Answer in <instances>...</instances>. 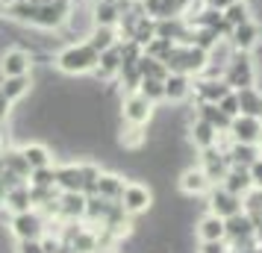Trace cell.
Listing matches in <instances>:
<instances>
[{"label": "cell", "mask_w": 262, "mask_h": 253, "mask_svg": "<svg viewBox=\"0 0 262 253\" xmlns=\"http://www.w3.org/2000/svg\"><path fill=\"white\" fill-rule=\"evenodd\" d=\"M118 203L130 218L144 215V212H150V206H154V192H150L147 186H142V182H127L124 192H121V197H118Z\"/></svg>", "instance_id": "277c9868"}, {"label": "cell", "mask_w": 262, "mask_h": 253, "mask_svg": "<svg viewBox=\"0 0 262 253\" xmlns=\"http://www.w3.org/2000/svg\"><path fill=\"white\" fill-rule=\"evenodd\" d=\"M177 186H180V192L189 194V197H206V192L212 189V180L203 174L201 165H191V168H186L180 174Z\"/></svg>", "instance_id": "9c48e42d"}, {"label": "cell", "mask_w": 262, "mask_h": 253, "mask_svg": "<svg viewBox=\"0 0 262 253\" xmlns=\"http://www.w3.org/2000/svg\"><path fill=\"white\" fill-rule=\"evenodd\" d=\"M230 139L233 142H242V145H259L262 139V118L256 115H236L230 121Z\"/></svg>", "instance_id": "52a82bcc"}, {"label": "cell", "mask_w": 262, "mask_h": 253, "mask_svg": "<svg viewBox=\"0 0 262 253\" xmlns=\"http://www.w3.org/2000/svg\"><path fill=\"white\" fill-rule=\"evenodd\" d=\"M194 236H198V241H218V239H224V218L212 215V212L201 215V218H198V224H194Z\"/></svg>", "instance_id": "5bb4252c"}, {"label": "cell", "mask_w": 262, "mask_h": 253, "mask_svg": "<svg viewBox=\"0 0 262 253\" xmlns=\"http://www.w3.org/2000/svg\"><path fill=\"white\" fill-rule=\"evenodd\" d=\"M248 174H250V182H253V189H262V156L253 159L248 165Z\"/></svg>", "instance_id": "74e56055"}, {"label": "cell", "mask_w": 262, "mask_h": 253, "mask_svg": "<svg viewBox=\"0 0 262 253\" xmlns=\"http://www.w3.org/2000/svg\"><path fill=\"white\" fill-rule=\"evenodd\" d=\"M124 177H118V174H97V182H95V194L97 197H103V200H118L121 192H124Z\"/></svg>", "instance_id": "ac0fdd59"}, {"label": "cell", "mask_w": 262, "mask_h": 253, "mask_svg": "<svg viewBox=\"0 0 262 253\" xmlns=\"http://www.w3.org/2000/svg\"><path fill=\"white\" fill-rule=\"evenodd\" d=\"M30 53L27 50H6L0 56V74L3 77H21V74L30 71Z\"/></svg>", "instance_id": "4fadbf2b"}, {"label": "cell", "mask_w": 262, "mask_h": 253, "mask_svg": "<svg viewBox=\"0 0 262 253\" xmlns=\"http://www.w3.org/2000/svg\"><path fill=\"white\" fill-rule=\"evenodd\" d=\"M154 109L156 103H150L142 91H130L121 100V118H124V124H144L147 127V121L154 118Z\"/></svg>", "instance_id": "5b68a950"}, {"label": "cell", "mask_w": 262, "mask_h": 253, "mask_svg": "<svg viewBox=\"0 0 262 253\" xmlns=\"http://www.w3.org/2000/svg\"><path fill=\"white\" fill-rule=\"evenodd\" d=\"M189 142L194 145V150H206V147H215L218 142V130H215L212 124H206L203 118H191L189 124Z\"/></svg>", "instance_id": "7c38bea8"}, {"label": "cell", "mask_w": 262, "mask_h": 253, "mask_svg": "<svg viewBox=\"0 0 262 253\" xmlns=\"http://www.w3.org/2000/svg\"><path fill=\"white\" fill-rule=\"evenodd\" d=\"M30 186H45V189H56V168L48 165V168H36L30 171Z\"/></svg>", "instance_id": "836d02e7"}, {"label": "cell", "mask_w": 262, "mask_h": 253, "mask_svg": "<svg viewBox=\"0 0 262 253\" xmlns=\"http://www.w3.org/2000/svg\"><path fill=\"white\" fill-rule=\"evenodd\" d=\"M0 91H3V97H6L9 103H15L18 97H24L27 91H30V80H27V74H21V77H3Z\"/></svg>", "instance_id": "4316f807"}, {"label": "cell", "mask_w": 262, "mask_h": 253, "mask_svg": "<svg viewBox=\"0 0 262 253\" xmlns=\"http://www.w3.org/2000/svg\"><path fill=\"white\" fill-rule=\"evenodd\" d=\"M3 203H6V212H27L33 209V200H30V182H18L15 189L3 194Z\"/></svg>", "instance_id": "d6986e66"}, {"label": "cell", "mask_w": 262, "mask_h": 253, "mask_svg": "<svg viewBox=\"0 0 262 253\" xmlns=\"http://www.w3.org/2000/svg\"><path fill=\"white\" fill-rule=\"evenodd\" d=\"M191 91L198 97V103H218L227 91H233L230 85L218 77V80H209V77H198V80H191Z\"/></svg>", "instance_id": "8fae6325"}, {"label": "cell", "mask_w": 262, "mask_h": 253, "mask_svg": "<svg viewBox=\"0 0 262 253\" xmlns=\"http://www.w3.org/2000/svg\"><path fill=\"white\" fill-rule=\"evenodd\" d=\"M65 0H56V3H41L36 6V15H33V24L38 27H59L65 21Z\"/></svg>", "instance_id": "2e32d148"}, {"label": "cell", "mask_w": 262, "mask_h": 253, "mask_svg": "<svg viewBox=\"0 0 262 253\" xmlns=\"http://www.w3.org/2000/svg\"><path fill=\"white\" fill-rule=\"evenodd\" d=\"M198 253H233V250H230L227 239H218V241H201Z\"/></svg>", "instance_id": "8d00e7d4"}, {"label": "cell", "mask_w": 262, "mask_h": 253, "mask_svg": "<svg viewBox=\"0 0 262 253\" xmlns=\"http://www.w3.org/2000/svg\"><path fill=\"white\" fill-rule=\"evenodd\" d=\"M221 18H224L230 27H238V24H245V21H250V18H253V12H250V3H248V0H233L224 12H221Z\"/></svg>", "instance_id": "f1b7e54d"}, {"label": "cell", "mask_w": 262, "mask_h": 253, "mask_svg": "<svg viewBox=\"0 0 262 253\" xmlns=\"http://www.w3.org/2000/svg\"><path fill=\"white\" fill-rule=\"evenodd\" d=\"M121 48L118 44H112V48H106V50H100V62H97V68H95V74L100 77V80H109V77H115V74L121 71Z\"/></svg>", "instance_id": "44dd1931"}, {"label": "cell", "mask_w": 262, "mask_h": 253, "mask_svg": "<svg viewBox=\"0 0 262 253\" xmlns=\"http://www.w3.org/2000/svg\"><path fill=\"white\" fill-rule=\"evenodd\" d=\"M162 85H165V100L171 103H183L191 97V77L186 74H168Z\"/></svg>", "instance_id": "9a60e30c"}, {"label": "cell", "mask_w": 262, "mask_h": 253, "mask_svg": "<svg viewBox=\"0 0 262 253\" xmlns=\"http://www.w3.org/2000/svg\"><path fill=\"white\" fill-rule=\"evenodd\" d=\"M33 3H36V6H41V3H56V0H33Z\"/></svg>", "instance_id": "7bdbcfd3"}, {"label": "cell", "mask_w": 262, "mask_h": 253, "mask_svg": "<svg viewBox=\"0 0 262 253\" xmlns=\"http://www.w3.org/2000/svg\"><path fill=\"white\" fill-rule=\"evenodd\" d=\"M262 38V24L256 21V18H250V21H245V24L233 27V33H230V44H233V50L236 53H250V50L259 44Z\"/></svg>", "instance_id": "ba28073f"}, {"label": "cell", "mask_w": 262, "mask_h": 253, "mask_svg": "<svg viewBox=\"0 0 262 253\" xmlns=\"http://www.w3.org/2000/svg\"><path fill=\"white\" fill-rule=\"evenodd\" d=\"M9 12L15 18H21V21H33V15H36V3L33 0H15L12 6H9Z\"/></svg>", "instance_id": "e575fe53"}, {"label": "cell", "mask_w": 262, "mask_h": 253, "mask_svg": "<svg viewBox=\"0 0 262 253\" xmlns=\"http://www.w3.org/2000/svg\"><path fill=\"white\" fill-rule=\"evenodd\" d=\"M48 229V218L41 215L38 209H27V212H15L9 218V233H12L18 241L24 239H41Z\"/></svg>", "instance_id": "3957f363"}, {"label": "cell", "mask_w": 262, "mask_h": 253, "mask_svg": "<svg viewBox=\"0 0 262 253\" xmlns=\"http://www.w3.org/2000/svg\"><path fill=\"white\" fill-rule=\"evenodd\" d=\"M0 12H3V3H0Z\"/></svg>", "instance_id": "ee69618b"}, {"label": "cell", "mask_w": 262, "mask_h": 253, "mask_svg": "<svg viewBox=\"0 0 262 253\" xmlns=\"http://www.w3.org/2000/svg\"><path fill=\"white\" fill-rule=\"evenodd\" d=\"M15 253H45L41 239H24V241H18V250H15Z\"/></svg>", "instance_id": "f35d334b"}, {"label": "cell", "mask_w": 262, "mask_h": 253, "mask_svg": "<svg viewBox=\"0 0 262 253\" xmlns=\"http://www.w3.org/2000/svg\"><path fill=\"white\" fill-rule=\"evenodd\" d=\"M230 165L236 168H248L253 159H259V145H242V142H233V147L224 153Z\"/></svg>", "instance_id": "603a6c76"}, {"label": "cell", "mask_w": 262, "mask_h": 253, "mask_svg": "<svg viewBox=\"0 0 262 253\" xmlns=\"http://www.w3.org/2000/svg\"><path fill=\"white\" fill-rule=\"evenodd\" d=\"M136 68L142 71V77H150V80H162V83H165V77H168L165 62L144 56V50H142V56H139V62H136Z\"/></svg>", "instance_id": "f546056e"}, {"label": "cell", "mask_w": 262, "mask_h": 253, "mask_svg": "<svg viewBox=\"0 0 262 253\" xmlns=\"http://www.w3.org/2000/svg\"><path fill=\"white\" fill-rule=\"evenodd\" d=\"M21 156L27 159L30 171H36V168H48V165H53V153H50V147H48V145H38V142H30V145L21 147Z\"/></svg>", "instance_id": "ffe728a7"}, {"label": "cell", "mask_w": 262, "mask_h": 253, "mask_svg": "<svg viewBox=\"0 0 262 253\" xmlns=\"http://www.w3.org/2000/svg\"><path fill=\"white\" fill-rule=\"evenodd\" d=\"M56 218H62V221H83L85 218V194L83 192H59V197H56Z\"/></svg>", "instance_id": "30bf717a"}, {"label": "cell", "mask_w": 262, "mask_h": 253, "mask_svg": "<svg viewBox=\"0 0 262 253\" xmlns=\"http://www.w3.org/2000/svg\"><path fill=\"white\" fill-rule=\"evenodd\" d=\"M206 212H212L218 218L236 215V212H242V197L233 192H227L224 186H212L206 192Z\"/></svg>", "instance_id": "8992f818"}, {"label": "cell", "mask_w": 262, "mask_h": 253, "mask_svg": "<svg viewBox=\"0 0 262 253\" xmlns=\"http://www.w3.org/2000/svg\"><path fill=\"white\" fill-rule=\"evenodd\" d=\"M221 80H224V83L233 88V91L256 85V68H253L250 53H233V59L227 62V68H224V74H221Z\"/></svg>", "instance_id": "7a4b0ae2"}, {"label": "cell", "mask_w": 262, "mask_h": 253, "mask_svg": "<svg viewBox=\"0 0 262 253\" xmlns=\"http://www.w3.org/2000/svg\"><path fill=\"white\" fill-rule=\"evenodd\" d=\"M165 3L171 6V12H174V15H183L186 9H189V3H191V0H165Z\"/></svg>", "instance_id": "ab89813d"}, {"label": "cell", "mask_w": 262, "mask_h": 253, "mask_svg": "<svg viewBox=\"0 0 262 253\" xmlns=\"http://www.w3.org/2000/svg\"><path fill=\"white\" fill-rule=\"evenodd\" d=\"M136 91H142L150 103H162V100H165V85H162V80L142 77V83H139V88H136Z\"/></svg>", "instance_id": "4dcf8cb0"}, {"label": "cell", "mask_w": 262, "mask_h": 253, "mask_svg": "<svg viewBox=\"0 0 262 253\" xmlns=\"http://www.w3.org/2000/svg\"><path fill=\"white\" fill-rule=\"evenodd\" d=\"M218 106H221V112H224V115H230V118L242 115V106H238V95H236V91H227V95L218 100Z\"/></svg>", "instance_id": "d590c367"}, {"label": "cell", "mask_w": 262, "mask_h": 253, "mask_svg": "<svg viewBox=\"0 0 262 253\" xmlns=\"http://www.w3.org/2000/svg\"><path fill=\"white\" fill-rule=\"evenodd\" d=\"M118 3H106V0H100L97 3V27H112L118 21Z\"/></svg>", "instance_id": "d6a6232c"}, {"label": "cell", "mask_w": 262, "mask_h": 253, "mask_svg": "<svg viewBox=\"0 0 262 253\" xmlns=\"http://www.w3.org/2000/svg\"><path fill=\"white\" fill-rule=\"evenodd\" d=\"M218 186H224L227 192L238 194V197H245V194H248L250 189H253V182H250V174H248V168H236V165H230V168H227L224 180L218 182Z\"/></svg>", "instance_id": "e0dca14e"}, {"label": "cell", "mask_w": 262, "mask_h": 253, "mask_svg": "<svg viewBox=\"0 0 262 253\" xmlns=\"http://www.w3.org/2000/svg\"><path fill=\"white\" fill-rule=\"evenodd\" d=\"M97 62H100V53L85 41V44H71L62 50L56 56V68L62 74H89L97 68Z\"/></svg>", "instance_id": "6da1fadb"}, {"label": "cell", "mask_w": 262, "mask_h": 253, "mask_svg": "<svg viewBox=\"0 0 262 253\" xmlns=\"http://www.w3.org/2000/svg\"><path fill=\"white\" fill-rule=\"evenodd\" d=\"M0 165H3V171H9L15 177H21V180L30 177V165H27V159L21 156V150H6V153L0 156Z\"/></svg>", "instance_id": "83f0119b"}, {"label": "cell", "mask_w": 262, "mask_h": 253, "mask_svg": "<svg viewBox=\"0 0 262 253\" xmlns=\"http://www.w3.org/2000/svg\"><path fill=\"white\" fill-rule=\"evenodd\" d=\"M144 145H147L144 124H124V130H121V147L124 150H142Z\"/></svg>", "instance_id": "cb8c5ba5"}, {"label": "cell", "mask_w": 262, "mask_h": 253, "mask_svg": "<svg viewBox=\"0 0 262 253\" xmlns=\"http://www.w3.org/2000/svg\"><path fill=\"white\" fill-rule=\"evenodd\" d=\"M92 48L100 53V50H106V48H112V44H118L115 41V33H112V27H97L95 33H92V41H89Z\"/></svg>", "instance_id": "1f68e13d"}, {"label": "cell", "mask_w": 262, "mask_h": 253, "mask_svg": "<svg viewBox=\"0 0 262 253\" xmlns=\"http://www.w3.org/2000/svg\"><path fill=\"white\" fill-rule=\"evenodd\" d=\"M194 115H198V118H203L206 124H212L218 133H227V130H230V121H233L230 115H224V112H221V106H218V103H198V112H194Z\"/></svg>", "instance_id": "7402d4cb"}, {"label": "cell", "mask_w": 262, "mask_h": 253, "mask_svg": "<svg viewBox=\"0 0 262 253\" xmlns=\"http://www.w3.org/2000/svg\"><path fill=\"white\" fill-rule=\"evenodd\" d=\"M130 38L136 41V44H142V48H144L150 38H156V21L150 18V15H139V18H136V24H133Z\"/></svg>", "instance_id": "484cf974"}, {"label": "cell", "mask_w": 262, "mask_h": 253, "mask_svg": "<svg viewBox=\"0 0 262 253\" xmlns=\"http://www.w3.org/2000/svg\"><path fill=\"white\" fill-rule=\"evenodd\" d=\"M238 106H242V115H256L262 118V91L256 85H250V88H238Z\"/></svg>", "instance_id": "d4e9b609"}, {"label": "cell", "mask_w": 262, "mask_h": 253, "mask_svg": "<svg viewBox=\"0 0 262 253\" xmlns=\"http://www.w3.org/2000/svg\"><path fill=\"white\" fill-rule=\"evenodd\" d=\"M230 3H233V0H203V6H209V9H218V12H224Z\"/></svg>", "instance_id": "60d3db41"}, {"label": "cell", "mask_w": 262, "mask_h": 253, "mask_svg": "<svg viewBox=\"0 0 262 253\" xmlns=\"http://www.w3.org/2000/svg\"><path fill=\"white\" fill-rule=\"evenodd\" d=\"M6 115H9V100L3 97V91H0V121L6 118Z\"/></svg>", "instance_id": "b9f144b4"}]
</instances>
